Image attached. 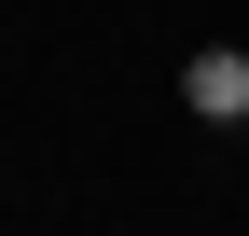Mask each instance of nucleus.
Wrapping results in <instances>:
<instances>
[{"instance_id": "obj_1", "label": "nucleus", "mask_w": 249, "mask_h": 236, "mask_svg": "<svg viewBox=\"0 0 249 236\" xmlns=\"http://www.w3.org/2000/svg\"><path fill=\"white\" fill-rule=\"evenodd\" d=\"M180 98L208 111V125H249V56H194V83Z\"/></svg>"}]
</instances>
